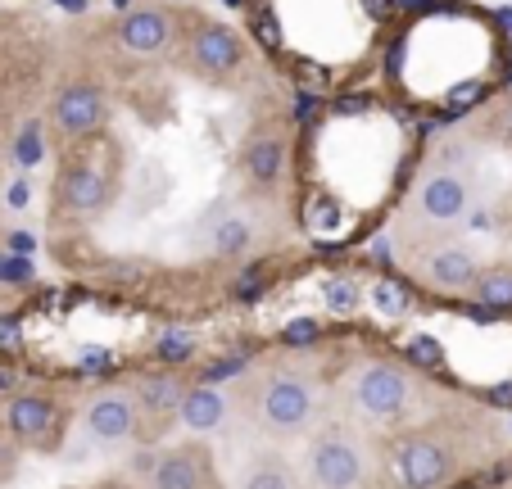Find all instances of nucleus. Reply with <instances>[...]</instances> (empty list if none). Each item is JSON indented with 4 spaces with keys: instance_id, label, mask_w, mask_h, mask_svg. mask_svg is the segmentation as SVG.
Masks as SVG:
<instances>
[{
    "instance_id": "f257e3e1",
    "label": "nucleus",
    "mask_w": 512,
    "mask_h": 489,
    "mask_svg": "<svg viewBox=\"0 0 512 489\" xmlns=\"http://www.w3.org/2000/svg\"><path fill=\"white\" fill-rule=\"evenodd\" d=\"M313 413H318V390L300 372H272L250 390V417L272 435L309 431Z\"/></svg>"
},
{
    "instance_id": "f03ea898",
    "label": "nucleus",
    "mask_w": 512,
    "mask_h": 489,
    "mask_svg": "<svg viewBox=\"0 0 512 489\" xmlns=\"http://www.w3.org/2000/svg\"><path fill=\"white\" fill-rule=\"evenodd\" d=\"M390 467H395V480L404 489H445L458 471V458H454V444L449 440L413 431V435H404V440H395Z\"/></svg>"
},
{
    "instance_id": "7ed1b4c3",
    "label": "nucleus",
    "mask_w": 512,
    "mask_h": 489,
    "mask_svg": "<svg viewBox=\"0 0 512 489\" xmlns=\"http://www.w3.org/2000/svg\"><path fill=\"white\" fill-rule=\"evenodd\" d=\"M5 426L10 435L19 440V449H41V453H55L64 444V403L55 394H19L10 399L5 408Z\"/></svg>"
},
{
    "instance_id": "20e7f679",
    "label": "nucleus",
    "mask_w": 512,
    "mask_h": 489,
    "mask_svg": "<svg viewBox=\"0 0 512 489\" xmlns=\"http://www.w3.org/2000/svg\"><path fill=\"white\" fill-rule=\"evenodd\" d=\"M368 476V458H363V444L349 431H327L313 440L309 449V480L318 489H358Z\"/></svg>"
},
{
    "instance_id": "39448f33",
    "label": "nucleus",
    "mask_w": 512,
    "mask_h": 489,
    "mask_svg": "<svg viewBox=\"0 0 512 489\" xmlns=\"http://www.w3.org/2000/svg\"><path fill=\"white\" fill-rule=\"evenodd\" d=\"M354 399L358 408L377 422H390L399 417L413 403V381H408L404 367H390V363H372L358 372V385H354Z\"/></svg>"
},
{
    "instance_id": "423d86ee",
    "label": "nucleus",
    "mask_w": 512,
    "mask_h": 489,
    "mask_svg": "<svg viewBox=\"0 0 512 489\" xmlns=\"http://www.w3.org/2000/svg\"><path fill=\"white\" fill-rule=\"evenodd\" d=\"M50 118H55V127L64 136H91L105 127L109 109H105V96H100L91 82H73V87H64L55 96V109H50Z\"/></svg>"
},
{
    "instance_id": "0eeeda50",
    "label": "nucleus",
    "mask_w": 512,
    "mask_h": 489,
    "mask_svg": "<svg viewBox=\"0 0 512 489\" xmlns=\"http://www.w3.org/2000/svg\"><path fill=\"white\" fill-rule=\"evenodd\" d=\"M136 399L132 390H100L96 399L87 403V413H82V422H87V431L96 435L100 444H118L127 440V435H136Z\"/></svg>"
},
{
    "instance_id": "6e6552de",
    "label": "nucleus",
    "mask_w": 512,
    "mask_h": 489,
    "mask_svg": "<svg viewBox=\"0 0 512 489\" xmlns=\"http://www.w3.org/2000/svg\"><path fill=\"white\" fill-rule=\"evenodd\" d=\"M191 59H195V68H204L209 77H227L241 68L245 46L223 23H200V28L191 32Z\"/></svg>"
},
{
    "instance_id": "1a4fd4ad",
    "label": "nucleus",
    "mask_w": 512,
    "mask_h": 489,
    "mask_svg": "<svg viewBox=\"0 0 512 489\" xmlns=\"http://www.w3.org/2000/svg\"><path fill=\"white\" fill-rule=\"evenodd\" d=\"M213 462L204 444H186L155 462V489H209Z\"/></svg>"
},
{
    "instance_id": "9d476101",
    "label": "nucleus",
    "mask_w": 512,
    "mask_h": 489,
    "mask_svg": "<svg viewBox=\"0 0 512 489\" xmlns=\"http://www.w3.org/2000/svg\"><path fill=\"white\" fill-rule=\"evenodd\" d=\"M182 394H186V381L177 372H150V376H141V381L132 385L136 413L155 417V422H164V417H177V403H182Z\"/></svg>"
},
{
    "instance_id": "9b49d317",
    "label": "nucleus",
    "mask_w": 512,
    "mask_h": 489,
    "mask_svg": "<svg viewBox=\"0 0 512 489\" xmlns=\"http://www.w3.org/2000/svg\"><path fill=\"white\" fill-rule=\"evenodd\" d=\"M177 422L186 426V431H218V426L227 422V399L223 390H213L209 381L204 385H186L182 403H177Z\"/></svg>"
},
{
    "instance_id": "f8f14e48",
    "label": "nucleus",
    "mask_w": 512,
    "mask_h": 489,
    "mask_svg": "<svg viewBox=\"0 0 512 489\" xmlns=\"http://www.w3.org/2000/svg\"><path fill=\"white\" fill-rule=\"evenodd\" d=\"M118 41H123L132 55H159L168 46V19L164 10H132L118 23Z\"/></svg>"
},
{
    "instance_id": "ddd939ff",
    "label": "nucleus",
    "mask_w": 512,
    "mask_h": 489,
    "mask_svg": "<svg viewBox=\"0 0 512 489\" xmlns=\"http://www.w3.org/2000/svg\"><path fill=\"white\" fill-rule=\"evenodd\" d=\"M417 200H422V213L435 222H449L458 218V213L467 209V186L458 182L454 173H435L422 182V191H417Z\"/></svg>"
},
{
    "instance_id": "4468645a",
    "label": "nucleus",
    "mask_w": 512,
    "mask_h": 489,
    "mask_svg": "<svg viewBox=\"0 0 512 489\" xmlns=\"http://www.w3.org/2000/svg\"><path fill=\"white\" fill-rule=\"evenodd\" d=\"M59 191H64V204L73 213H96L100 204H105V195H109V182H105V173H100V168L78 163V168H68V173H64Z\"/></svg>"
},
{
    "instance_id": "2eb2a0df",
    "label": "nucleus",
    "mask_w": 512,
    "mask_h": 489,
    "mask_svg": "<svg viewBox=\"0 0 512 489\" xmlns=\"http://www.w3.org/2000/svg\"><path fill=\"white\" fill-rule=\"evenodd\" d=\"M476 259L467 250H458V245H449V250H440L431 259V281L435 286H445V290H467L476 281Z\"/></svg>"
},
{
    "instance_id": "dca6fc26",
    "label": "nucleus",
    "mask_w": 512,
    "mask_h": 489,
    "mask_svg": "<svg viewBox=\"0 0 512 489\" xmlns=\"http://www.w3.org/2000/svg\"><path fill=\"white\" fill-rule=\"evenodd\" d=\"M281 168H286V145H281L277 136H259V141L245 150V173H250L259 186L277 182Z\"/></svg>"
},
{
    "instance_id": "f3484780",
    "label": "nucleus",
    "mask_w": 512,
    "mask_h": 489,
    "mask_svg": "<svg viewBox=\"0 0 512 489\" xmlns=\"http://www.w3.org/2000/svg\"><path fill=\"white\" fill-rule=\"evenodd\" d=\"M476 295V304H485V308H512V268H485V272H476V281L467 286Z\"/></svg>"
},
{
    "instance_id": "a211bd4d",
    "label": "nucleus",
    "mask_w": 512,
    "mask_h": 489,
    "mask_svg": "<svg viewBox=\"0 0 512 489\" xmlns=\"http://www.w3.org/2000/svg\"><path fill=\"white\" fill-rule=\"evenodd\" d=\"M245 489H295V485H290L286 462H277V458H259V462L250 467V476H245Z\"/></svg>"
},
{
    "instance_id": "6ab92c4d",
    "label": "nucleus",
    "mask_w": 512,
    "mask_h": 489,
    "mask_svg": "<svg viewBox=\"0 0 512 489\" xmlns=\"http://www.w3.org/2000/svg\"><path fill=\"white\" fill-rule=\"evenodd\" d=\"M372 304H377L381 313H404V308H408V290H399L395 281H377V286H372Z\"/></svg>"
},
{
    "instance_id": "aec40b11",
    "label": "nucleus",
    "mask_w": 512,
    "mask_h": 489,
    "mask_svg": "<svg viewBox=\"0 0 512 489\" xmlns=\"http://www.w3.org/2000/svg\"><path fill=\"white\" fill-rule=\"evenodd\" d=\"M164 363H186V358L195 354V340L191 336H182V331H168L164 340H159V349H155Z\"/></svg>"
},
{
    "instance_id": "412c9836",
    "label": "nucleus",
    "mask_w": 512,
    "mask_h": 489,
    "mask_svg": "<svg viewBox=\"0 0 512 489\" xmlns=\"http://www.w3.org/2000/svg\"><path fill=\"white\" fill-rule=\"evenodd\" d=\"M41 150H46V136H41V123L23 127L19 145H14V154H19V163H23V168H32V163L41 159Z\"/></svg>"
},
{
    "instance_id": "4be33fe9",
    "label": "nucleus",
    "mask_w": 512,
    "mask_h": 489,
    "mask_svg": "<svg viewBox=\"0 0 512 489\" xmlns=\"http://www.w3.org/2000/svg\"><path fill=\"white\" fill-rule=\"evenodd\" d=\"M245 240H250V227H245V222H223V227H218V236H213V245H218V250L223 254H236V250H245Z\"/></svg>"
},
{
    "instance_id": "5701e85b",
    "label": "nucleus",
    "mask_w": 512,
    "mask_h": 489,
    "mask_svg": "<svg viewBox=\"0 0 512 489\" xmlns=\"http://www.w3.org/2000/svg\"><path fill=\"white\" fill-rule=\"evenodd\" d=\"M14 467H19V440H14L5 417H0V485L14 476Z\"/></svg>"
},
{
    "instance_id": "b1692460",
    "label": "nucleus",
    "mask_w": 512,
    "mask_h": 489,
    "mask_svg": "<svg viewBox=\"0 0 512 489\" xmlns=\"http://www.w3.org/2000/svg\"><path fill=\"white\" fill-rule=\"evenodd\" d=\"M327 304L336 308V313H354V308H358V286H349V281H331V286H327Z\"/></svg>"
},
{
    "instance_id": "393cba45",
    "label": "nucleus",
    "mask_w": 512,
    "mask_h": 489,
    "mask_svg": "<svg viewBox=\"0 0 512 489\" xmlns=\"http://www.w3.org/2000/svg\"><path fill=\"white\" fill-rule=\"evenodd\" d=\"M23 349V326H19V317H0V354H19Z\"/></svg>"
},
{
    "instance_id": "a878e982",
    "label": "nucleus",
    "mask_w": 512,
    "mask_h": 489,
    "mask_svg": "<svg viewBox=\"0 0 512 489\" xmlns=\"http://www.w3.org/2000/svg\"><path fill=\"white\" fill-rule=\"evenodd\" d=\"M309 227H318V231L336 227V204H331V195H318V200L309 204Z\"/></svg>"
},
{
    "instance_id": "bb28decb",
    "label": "nucleus",
    "mask_w": 512,
    "mask_h": 489,
    "mask_svg": "<svg viewBox=\"0 0 512 489\" xmlns=\"http://www.w3.org/2000/svg\"><path fill=\"white\" fill-rule=\"evenodd\" d=\"M313 340H318V322H309V317L286 326V345H313Z\"/></svg>"
},
{
    "instance_id": "cd10ccee",
    "label": "nucleus",
    "mask_w": 512,
    "mask_h": 489,
    "mask_svg": "<svg viewBox=\"0 0 512 489\" xmlns=\"http://www.w3.org/2000/svg\"><path fill=\"white\" fill-rule=\"evenodd\" d=\"M0 277H5V281H28L32 277V263L28 259H0Z\"/></svg>"
},
{
    "instance_id": "c85d7f7f",
    "label": "nucleus",
    "mask_w": 512,
    "mask_h": 489,
    "mask_svg": "<svg viewBox=\"0 0 512 489\" xmlns=\"http://www.w3.org/2000/svg\"><path fill=\"white\" fill-rule=\"evenodd\" d=\"M241 358H227V363H213L209 367V372H204V381H227V376H236V372H241Z\"/></svg>"
},
{
    "instance_id": "c756f323",
    "label": "nucleus",
    "mask_w": 512,
    "mask_h": 489,
    "mask_svg": "<svg viewBox=\"0 0 512 489\" xmlns=\"http://www.w3.org/2000/svg\"><path fill=\"white\" fill-rule=\"evenodd\" d=\"M254 32H263V41H268V46H277V23H272L268 14H259V19H254Z\"/></svg>"
},
{
    "instance_id": "7c9ffc66",
    "label": "nucleus",
    "mask_w": 512,
    "mask_h": 489,
    "mask_svg": "<svg viewBox=\"0 0 512 489\" xmlns=\"http://www.w3.org/2000/svg\"><path fill=\"white\" fill-rule=\"evenodd\" d=\"M109 363H114V358L100 354V349H87V354H82V367H109Z\"/></svg>"
},
{
    "instance_id": "2f4dec72",
    "label": "nucleus",
    "mask_w": 512,
    "mask_h": 489,
    "mask_svg": "<svg viewBox=\"0 0 512 489\" xmlns=\"http://www.w3.org/2000/svg\"><path fill=\"white\" fill-rule=\"evenodd\" d=\"M368 105H372V100L354 96V100H340V105H336V109H340V114H358V109H368Z\"/></svg>"
},
{
    "instance_id": "473e14b6",
    "label": "nucleus",
    "mask_w": 512,
    "mask_h": 489,
    "mask_svg": "<svg viewBox=\"0 0 512 489\" xmlns=\"http://www.w3.org/2000/svg\"><path fill=\"white\" fill-rule=\"evenodd\" d=\"M10 204H14V209H23V204H28V182L10 186Z\"/></svg>"
},
{
    "instance_id": "72a5a7b5",
    "label": "nucleus",
    "mask_w": 512,
    "mask_h": 489,
    "mask_svg": "<svg viewBox=\"0 0 512 489\" xmlns=\"http://www.w3.org/2000/svg\"><path fill=\"white\" fill-rule=\"evenodd\" d=\"M91 489H132V485H127V480H114V476H105V480H96V485H91Z\"/></svg>"
},
{
    "instance_id": "f704fd0d",
    "label": "nucleus",
    "mask_w": 512,
    "mask_h": 489,
    "mask_svg": "<svg viewBox=\"0 0 512 489\" xmlns=\"http://www.w3.org/2000/svg\"><path fill=\"white\" fill-rule=\"evenodd\" d=\"M55 5H64L68 14H82V10H87V0H55Z\"/></svg>"
},
{
    "instance_id": "c9c22d12",
    "label": "nucleus",
    "mask_w": 512,
    "mask_h": 489,
    "mask_svg": "<svg viewBox=\"0 0 512 489\" xmlns=\"http://www.w3.org/2000/svg\"><path fill=\"white\" fill-rule=\"evenodd\" d=\"M372 14H390V0H368Z\"/></svg>"
}]
</instances>
